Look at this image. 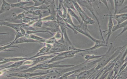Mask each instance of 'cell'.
<instances>
[{
	"label": "cell",
	"instance_id": "obj_20",
	"mask_svg": "<svg viewBox=\"0 0 127 79\" xmlns=\"http://www.w3.org/2000/svg\"><path fill=\"white\" fill-rule=\"evenodd\" d=\"M11 8V3H8L5 0H2L0 10V14L8 11Z\"/></svg>",
	"mask_w": 127,
	"mask_h": 79
},
{
	"label": "cell",
	"instance_id": "obj_17",
	"mask_svg": "<svg viewBox=\"0 0 127 79\" xmlns=\"http://www.w3.org/2000/svg\"><path fill=\"white\" fill-rule=\"evenodd\" d=\"M94 42V45L91 47L84 49L85 52L88 51L94 50L101 47H105L107 46L106 42L103 40L98 39L97 41Z\"/></svg>",
	"mask_w": 127,
	"mask_h": 79
},
{
	"label": "cell",
	"instance_id": "obj_24",
	"mask_svg": "<svg viewBox=\"0 0 127 79\" xmlns=\"http://www.w3.org/2000/svg\"><path fill=\"white\" fill-rule=\"evenodd\" d=\"M63 3L65 7L67 9H70L76 11L72 0H63Z\"/></svg>",
	"mask_w": 127,
	"mask_h": 79
},
{
	"label": "cell",
	"instance_id": "obj_16",
	"mask_svg": "<svg viewBox=\"0 0 127 79\" xmlns=\"http://www.w3.org/2000/svg\"><path fill=\"white\" fill-rule=\"evenodd\" d=\"M60 28L64 40L67 45L68 46H73V44L69 39L67 32V29L68 28L65 26L60 25Z\"/></svg>",
	"mask_w": 127,
	"mask_h": 79
},
{
	"label": "cell",
	"instance_id": "obj_7",
	"mask_svg": "<svg viewBox=\"0 0 127 79\" xmlns=\"http://www.w3.org/2000/svg\"><path fill=\"white\" fill-rule=\"evenodd\" d=\"M43 25L47 27L46 28L47 30L51 32L56 33L61 31L60 25L56 20L46 21L43 23Z\"/></svg>",
	"mask_w": 127,
	"mask_h": 79
},
{
	"label": "cell",
	"instance_id": "obj_8",
	"mask_svg": "<svg viewBox=\"0 0 127 79\" xmlns=\"http://www.w3.org/2000/svg\"><path fill=\"white\" fill-rule=\"evenodd\" d=\"M0 25L1 26H5L9 27L14 29L16 32L20 31L21 28H23L24 27L29 26L28 24L22 23H11L0 20Z\"/></svg>",
	"mask_w": 127,
	"mask_h": 79
},
{
	"label": "cell",
	"instance_id": "obj_2",
	"mask_svg": "<svg viewBox=\"0 0 127 79\" xmlns=\"http://www.w3.org/2000/svg\"><path fill=\"white\" fill-rule=\"evenodd\" d=\"M78 3L81 6H82L87 9L90 12L92 15L94 17L98 23L99 32L102 40H105L103 37L102 31L99 22L95 12L94 9L93 5V3L95 1L94 0H77Z\"/></svg>",
	"mask_w": 127,
	"mask_h": 79
},
{
	"label": "cell",
	"instance_id": "obj_31",
	"mask_svg": "<svg viewBox=\"0 0 127 79\" xmlns=\"http://www.w3.org/2000/svg\"><path fill=\"white\" fill-rule=\"evenodd\" d=\"M45 0H32L34 3L33 6H39L45 4Z\"/></svg>",
	"mask_w": 127,
	"mask_h": 79
},
{
	"label": "cell",
	"instance_id": "obj_1",
	"mask_svg": "<svg viewBox=\"0 0 127 79\" xmlns=\"http://www.w3.org/2000/svg\"><path fill=\"white\" fill-rule=\"evenodd\" d=\"M64 61L63 60H60L49 63L45 62L38 63L23 70L22 71L23 72H33L37 70H47L55 68L67 67L72 66V64H61V63Z\"/></svg>",
	"mask_w": 127,
	"mask_h": 79
},
{
	"label": "cell",
	"instance_id": "obj_34",
	"mask_svg": "<svg viewBox=\"0 0 127 79\" xmlns=\"http://www.w3.org/2000/svg\"><path fill=\"white\" fill-rule=\"evenodd\" d=\"M26 16L25 11H24L17 15V18L18 19L22 20L23 18Z\"/></svg>",
	"mask_w": 127,
	"mask_h": 79
},
{
	"label": "cell",
	"instance_id": "obj_18",
	"mask_svg": "<svg viewBox=\"0 0 127 79\" xmlns=\"http://www.w3.org/2000/svg\"><path fill=\"white\" fill-rule=\"evenodd\" d=\"M109 17V20L108 24V30H107L102 31V32H105L106 31H107V33L106 35L105 36H107V38L105 41L106 44L108 43L109 38L112 34V31L113 28L114 26L113 22L112 20V19L110 17Z\"/></svg>",
	"mask_w": 127,
	"mask_h": 79
},
{
	"label": "cell",
	"instance_id": "obj_4",
	"mask_svg": "<svg viewBox=\"0 0 127 79\" xmlns=\"http://www.w3.org/2000/svg\"><path fill=\"white\" fill-rule=\"evenodd\" d=\"M50 71L49 70H47L46 71L41 72L37 73L20 72L11 73L5 75L8 78L12 77H16L24 78L26 79H31L32 78L41 76L47 74Z\"/></svg>",
	"mask_w": 127,
	"mask_h": 79
},
{
	"label": "cell",
	"instance_id": "obj_10",
	"mask_svg": "<svg viewBox=\"0 0 127 79\" xmlns=\"http://www.w3.org/2000/svg\"><path fill=\"white\" fill-rule=\"evenodd\" d=\"M58 54L44 55L36 57L30 58L32 59L33 61V63L32 66L42 61L51 59Z\"/></svg>",
	"mask_w": 127,
	"mask_h": 79
},
{
	"label": "cell",
	"instance_id": "obj_12",
	"mask_svg": "<svg viewBox=\"0 0 127 79\" xmlns=\"http://www.w3.org/2000/svg\"><path fill=\"white\" fill-rule=\"evenodd\" d=\"M29 58L19 57L13 58L0 57V65L10 62H15L28 59Z\"/></svg>",
	"mask_w": 127,
	"mask_h": 79
},
{
	"label": "cell",
	"instance_id": "obj_35",
	"mask_svg": "<svg viewBox=\"0 0 127 79\" xmlns=\"http://www.w3.org/2000/svg\"><path fill=\"white\" fill-rule=\"evenodd\" d=\"M101 2L103 3L109 12V13H111V12L110 11L109 9L108 4L107 0H99Z\"/></svg>",
	"mask_w": 127,
	"mask_h": 79
},
{
	"label": "cell",
	"instance_id": "obj_32",
	"mask_svg": "<svg viewBox=\"0 0 127 79\" xmlns=\"http://www.w3.org/2000/svg\"><path fill=\"white\" fill-rule=\"evenodd\" d=\"M53 37L57 41L61 39L63 37V35L61 31H58L56 33V34Z\"/></svg>",
	"mask_w": 127,
	"mask_h": 79
},
{
	"label": "cell",
	"instance_id": "obj_14",
	"mask_svg": "<svg viewBox=\"0 0 127 79\" xmlns=\"http://www.w3.org/2000/svg\"><path fill=\"white\" fill-rule=\"evenodd\" d=\"M28 42L35 43L39 44L42 43L40 41L33 40L24 36L20 38L17 40L12 44V45Z\"/></svg>",
	"mask_w": 127,
	"mask_h": 79
},
{
	"label": "cell",
	"instance_id": "obj_11",
	"mask_svg": "<svg viewBox=\"0 0 127 79\" xmlns=\"http://www.w3.org/2000/svg\"><path fill=\"white\" fill-rule=\"evenodd\" d=\"M26 59L14 62V63L12 64L2 68L0 70L7 69H11L8 71L6 70L5 72H7L12 71L16 70L23 65L24 62Z\"/></svg>",
	"mask_w": 127,
	"mask_h": 79
},
{
	"label": "cell",
	"instance_id": "obj_25",
	"mask_svg": "<svg viewBox=\"0 0 127 79\" xmlns=\"http://www.w3.org/2000/svg\"><path fill=\"white\" fill-rule=\"evenodd\" d=\"M103 55H96L94 54H88L85 55L84 57L86 61H89L93 59H98L102 57Z\"/></svg>",
	"mask_w": 127,
	"mask_h": 79
},
{
	"label": "cell",
	"instance_id": "obj_33",
	"mask_svg": "<svg viewBox=\"0 0 127 79\" xmlns=\"http://www.w3.org/2000/svg\"><path fill=\"white\" fill-rule=\"evenodd\" d=\"M41 19H39L33 25V26L37 27H41L43 25V22Z\"/></svg>",
	"mask_w": 127,
	"mask_h": 79
},
{
	"label": "cell",
	"instance_id": "obj_13",
	"mask_svg": "<svg viewBox=\"0 0 127 79\" xmlns=\"http://www.w3.org/2000/svg\"><path fill=\"white\" fill-rule=\"evenodd\" d=\"M53 45L50 44L45 43V45L39 50L37 53L34 56L30 57V58H32L43 55L44 54L49 51L52 48Z\"/></svg>",
	"mask_w": 127,
	"mask_h": 79
},
{
	"label": "cell",
	"instance_id": "obj_5",
	"mask_svg": "<svg viewBox=\"0 0 127 79\" xmlns=\"http://www.w3.org/2000/svg\"><path fill=\"white\" fill-rule=\"evenodd\" d=\"M87 24L82 21L79 24L75 25L74 28L79 33H80L89 38L94 42L98 39L93 37L90 34L88 29Z\"/></svg>",
	"mask_w": 127,
	"mask_h": 79
},
{
	"label": "cell",
	"instance_id": "obj_29",
	"mask_svg": "<svg viewBox=\"0 0 127 79\" xmlns=\"http://www.w3.org/2000/svg\"><path fill=\"white\" fill-rule=\"evenodd\" d=\"M63 20L65 22L70 25L74 28L75 24L73 23L71 17L68 13L66 18Z\"/></svg>",
	"mask_w": 127,
	"mask_h": 79
},
{
	"label": "cell",
	"instance_id": "obj_22",
	"mask_svg": "<svg viewBox=\"0 0 127 79\" xmlns=\"http://www.w3.org/2000/svg\"><path fill=\"white\" fill-rule=\"evenodd\" d=\"M18 2L16 3H11V8L19 7L21 8L24 7L25 4L31 2L29 0H18Z\"/></svg>",
	"mask_w": 127,
	"mask_h": 79
},
{
	"label": "cell",
	"instance_id": "obj_3",
	"mask_svg": "<svg viewBox=\"0 0 127 79\" xmlns=\"http://www.w3.org/2000/svg\"><path fill=\"white\" fill-rule=\"evenodd\" d=\"M72 1L76 11L78 13L81 18V21L87 25H93L94 24L95 21L88 16L76 0H72Z\"/></svg>",
	"mask_w": 127,
	"mask_h": 79
},
{
	"label": "cell",
	"instance_id": "obj_9",
	"mask_svg": "<svg viewBox=\"0 0 127 79\" xmlns=\"http://www.w3.org/2000/svg\"><path fill=\"white\" fill-rule=\"evenodd\" d=\"M104 16L111 17L112 19L115 20L117 22V24L123 23L127 20V13L113 15L111 13L109 14L105 15Z\"/></svg>",
	"mask_w": 127,
	"mask_h": 79
},
{
	"label": "cell",
	"instance_id": "obj_15",
	"mask_svg": "<svg viewBox=\"0 0 127 79\" xmlns=\"http://www.w3.org/2000/svg\"><path fill=\"white\" fill-rule=\"evenodd\" d=\"M50 5H47L45 4H44L38 7H36L33 6L24 7L21 8L24 10V11L26 12H30L38 10H42L45 9L48 10L50 6Z\"/></svg>",
	"mask_w": 127,
	"mask_h": 79
},
{
	"label": "cell",
	"instance_id": "obj_23",
	"mask_svg": "<svg viewBox=\"0 0 127 79\" xmlns=\"http://www.w3.org/2000/svg\"><path fill=\"white\" fill-rule=\"evenodd\" d=\"M25 36L33 40L40 41L42 43H45L46 39L36 36L33 34H31Z\"/></svg>",
	"mask_w": 127,
	"mask_h": 79
},
{
	"label": "cell",
	"instance_id": "obj_27",
	"mask_svg": "<svg viewBox=\"0 0 127 79\" xmlns=\"http://www.w3.org/2000/svg\"><path fill=\"white\" fill-rule=\"evenodd\" d=\"M16 47L19 48L18 46L11 44L9 42L7 43L2 45V46H0V52L4 51L7 49L9 48Z\"/></svg>",
	"mask_w": 127,
	"mask_h": 79
},
{
	"label": "cell",
	"instance_id": "obj_6",
	"mask_svg": "<svg viewBox=\"0 0 127 79\" xmlns=\"http://www.w3.org/2000/svg\"><path fill=\"white\" fill-rule=\"evenodd\" d=\"M96 66L90 69L82 71L77 75H73L70 77H75L76 79H90L97 71L95 69Z\"/></svg>",
	"mask_w": 127,
	"mask_h": 79
},
{
	"label": "cell",
	"instance_id": "obj_37",
	"mask_svg": "<svg viewBox=\"0 0 127 79\" xmlns=\"http://www.w3.org/2000/svg\"></svg>",
	"mask_w": 127,
	"mask_h": 79
},
{
	"label": "cell",
	"instance_id": "obj_28",
	"mask_svg": "<svg viewBox=\"0 0 127 79\" xmlns=\"http://www.w3.org/2000/svg\"><path fill=\"white\" fill-rule=\"evenodd\" d=\"M67 10L68 13L71 17L75 18L79 23L81 22V21H80L78 16L73 10L70 9H67Z\"/></svg>",
	"mask_w": 127,
	"mask_h": 79
},
{
	"label": "cell",
	"instance_id": "obj_30",
	"mask_svg": "<svg viewBox=\"0 0 127 79\" xmlns=\"http://www.w3.org/2000/svg\"><path fill=\"white\" fill-rule=\"evenodd\" d=\"M15 37L14 40L12 41L9 42L10 44L12 45V44L17 40L20 38L24 36L20 31L16 32L15 33Z\"/></svg>",
	"mask_w": 127,
	"mask_h": 79
},
{
	"label": "cell",
	"instance_id": "obj_36",
	"mask_svg": "<svg viewBox=\"0 0 127 79\" xmlns=\"http://www.w3.org/2000/svg\"><path fill=\"white\" fill-rule=\"evenodd\" d=\"M20 32L24 36L26 33V31L23 28H20Z\"/></svg>",
	"mask_w": 127,
	"mask_h": 79
},
{
	"label": "cell",
	"instance_id": "obj_26",
	"mask_svg": "<svg viewBox=\"0 0 127 79\" xmlns=\"http://www.w3.org/2000/svg\"><path fill=\"white\" fill-rule=\"evenodd\" d=\"M26 15L28 14H32L34 16H38L39 19L42 18V10H35L32 12H27L25 11Z\"/></svg>",
	"mask_w": 127,
	"mask_h": 79
},
{
	"label": "cell",
	"instance_id": "obj_19",
	"mask_svg": "<svg viewBox=\"0 0 127 79\" xmlns=\"http://www.w3.org/2000/svg\"><path fill=\"white\" fill-rule=\"evenodd\" d=\"M7 22L16 23H23L22 20L18 19L17 18V15L14 12L12 13L10 17L8 18L2 20Z\"/></svg>",
	"mask_w": 127,
	"mask_h": 79
},
{
	"label": "cell",
	"instance_id": "obj_21",
	"mask_svg": "<svg viewBox=\"0 0 127 79\" xmlns=\"http://www.w3.org/2000/svg\"><path fill=\"white\" fill-rule=\"evenodd\" d=\"M114 15L117 14L119 13L120 10V9L121 6L125 1L123 0H114Z\"/></svg>",
	"mask_w": 127,
	"mask_h": 79
}]
</instances>
